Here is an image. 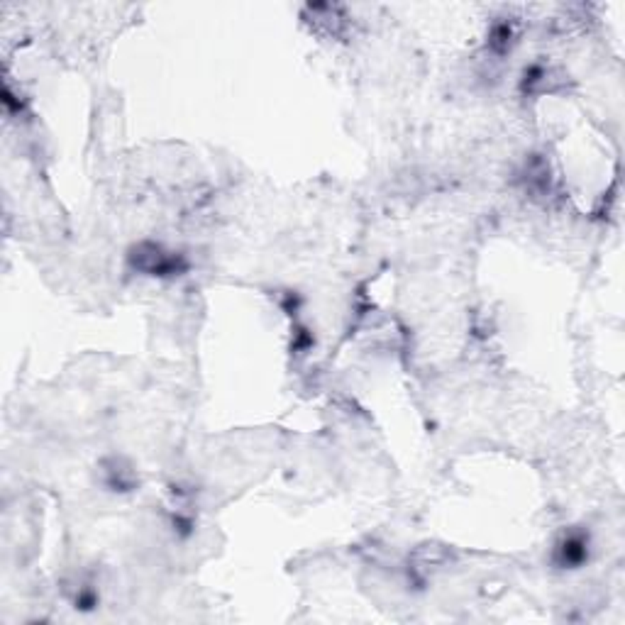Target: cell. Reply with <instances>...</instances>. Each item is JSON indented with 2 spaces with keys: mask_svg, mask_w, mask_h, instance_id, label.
<instances>
[{
  "mask_svg": "<svg viewBox=\"0 0 625 625\" xmlns=\"http://www.w3.org/2000/svg\"><path fill=\"white\" fill-rule=\"evenodd\" d=\"M589 557V550H586V540L584 537H567V540H562V545L557 547V562L562 564V567H576V564H581L584 559Z\"/></svg>",
  "mask_w": 625,
  "mask_h": 625,
  "instance_id": "cell-1",
  "label": "cell"
},
{
  "mask_svg": "<svg viewBox=\"0 0 625 625\" xmlns=\"http://www.w3.org/2000/svg\"><path fill=\"white\" fill-rule=\"evenodd\" d=\"M508 45H511V27L508 25H498L491 34V47L496 51H506Z\"/></svg>",
  "mask_w": 625,
  "mask_h": 625,
  "instance_id": "cell-2",
  "label": "cell"
}]
</instances>
